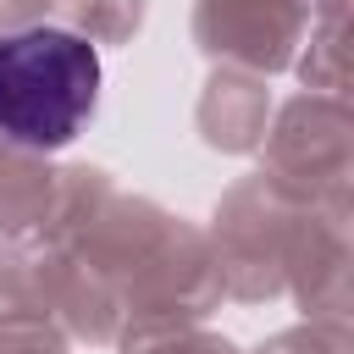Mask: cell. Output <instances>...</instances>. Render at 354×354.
<instances>
[{"mask_svg": "<svg viewBox=\"0 0 354 354\" xmlns=\"http://www.w3.org/2000/svg\"><path fill=\"white\" fill-rule=\"evenodd\" d=\"M100 100V55L83 33L22 28L0 39V138L61 149Z\"/></svg>", "mask_w": 354, "mask_h": 354, "instance_id": "6da1fadb", "label": "cell"}]
</instances>
